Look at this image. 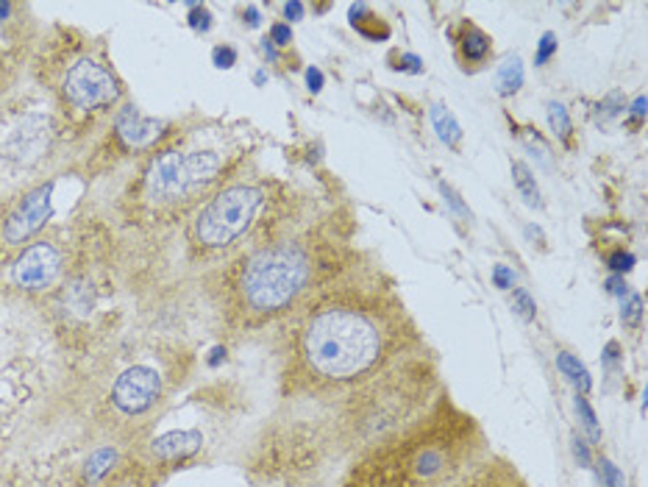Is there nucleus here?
I'll return each mask as SVG.
<instances>
[{
    "mask_svg": "<svg viewBox=\"0 0 648 487\" xmlns=\"http://www.w3.org/2000/svg\"><path fill=\"white\" fill-rule=\"evenodd\" d=\"M396 326L379 309L340 301L320 307L301 335L303 365L326 385L368 379L385 362L398 357Z\"/></svg>",
    "mask_w": 648,
    "mask_h": 487,
    "instance_id": "1",
    "label": "nucleus"
},
{
    "mask_svg": "<svg viewBox=\"0 0 648 487\" xmlns=\"http://www.w3.org/2000/svg\"><path fill=\"white\" fill-rule=\"evenodd\" d=\"M309 262L301 248L270 246L253 254L240 276V292L253 312H279L303 290Z\"/></svg>",
    "mask_w": 648,
    "mask_h": 487,
    "instance_id": "2",
    "label": "nucleus"
},
{
    "mask_svg": "<svg viewBox=\"0 0 648 487\" xmlns=\"http://www.w3.org/2000/svg\"><path fill=\"white\" fill-rule=\"evenodd\" d=\"M259 203H262V190H257V187L237 185L218 192V196L201 209V215H198L196 220L198 240L207 248L229 246L237 237L246 235L253 215H257Z\"/></svg>",
    "mask_w": 648,
    "mask_h": 487,
    "instance_id": "3",
    "label": "nucleus"
},
{
    "mask_svg": "<svg viewBox=\"0 0 648 487\" xmlns=\"http://www.w3.org/2000/svg\"><path fill=\"white\" fill-rule=\"evenodd\" d=\"M64 98L76 109H98L118 101V85L112 76L92 59H81L64 76Z\"/></svg>",
    "mask_w": 648,
    "mask_h": 487,
    "instance_id": "4",
    "label": "nucleus"
},
{
    "mask_svg": "<svg viewBox=\"0 0 648 487\" xmlns=\"http://www.w3.org/2000/svg\"><path fill=\"white\" fill-rule=\"evenodd\" d=\"M53 215V185L31 190L3 220V240L7 246H23L31 235L42 229Z\"/></svg>",
    "mask_w": 648,
    "mask_h": 487,
    "instance_id": "5",
    "label": "nucleus"
},
{
    "mask_svg": "<svg viewBox=\"0 0 648 487\" xmlns=\"http://www.w3.org/2000/svg\"><path fill=\"white\" fill-rule=\"evenodd\" d=\"M159 392H162V379L157 370L148 365H134L118 376L112 387V401L120 413L142 415L157 404Z\"/></svg>",
    "mask_w": 648,
    "mask_h": 487,
    "instance_id": "6",
    "label": "nucleus"
},
{
    "mask_svg": "<svg viewBox=\"0 0 648 487\" xmlns=\"http://www.w3.org/2000/svg\"><path fill=\"white\" fill-rule=\"evenodd\" d=\"M351 487H423V481L412 468V448L401 446L365 465Z\"/></svg>",
    "mask_w": 648,
    "mask_h": 487,
    "instance_id": "7",
    "label": "nucleus"
},
{
    "mask_svg": "<svg viewBox=\"0 0 648 487\" xmlns=\"http://www.w3.org/2000/svg\"><path fill=\"white\" fill-rule=\"evenodd\" d=\"M196 190L187 168V153L165 151L148 170V196L157 201H176Z\"/></svg>",
    "mask_w": 648,
    "mask_h": 487,
    "instance_id": "8",
    "label": "nucleus"
},
{
    "mask_svg": "<svg viewBox=\"0 0 648 487\" xmlns=\"http://www.w3.org/2000/svg\"><path fill=\"white\" fill-rule=\"evenodd\" d=\"M59 265H62V257H59L57 248L51 242H37L14 259L12 279L23 290H42L57 279Z\"/></svg>",
    "mask_w": 648,
    "mask_h": 487,
    "instance_id": "9",
    "label": "nucleus"
},
{
    "mask_svg": "<svg viewBox=\"0 0 648 487\" xmlns=\"http://www.w3.org/2000/svg\"><path fill=\"white\" fill-rule=\"evenodd\" d=\"M440 487H526V481L504 459H485V463H476L473 468H465L462 474H453Z\"/></svg>",
    "mask_w": 648,
    "mask_h": 487,
    "instance_id": "10",
    "label": "nucleus"
},
{
    "mask_svg": "<svg viewBox=\"0 0 648 487\" xmlns=\"http://www.w3.org/2000/svg\"><path fill=\"white\" fill-rule=\"evenodd\" d=\"M118 135L129 148H142L162 135V123H159V120L146 118L140 109L126 107L123 112L118 115Z\"/></svg>",
    "mask_w": 648,
    "mask_h": 487,
    "instance_id": "11",
    "label": "nucleus"
},
{
    "mask_svg": "<svg viewBox=\"0 0 648 487\" xmlns=\"http://www.w3.org/2000/svg\"><path fill=\"white\" fill-rule=\"evenodd\" d=\"M203 435L196 429H176L168 431V435L157 437L151 443V454L157 459H165V463H173V459H185L192 457V454L201 448Z\"/></svg>",
    "mask_w": 648,
    "mask_h": 487,
    "instance_id": "12",
    "label": "nucleus"
},
{
    "mask_svg": "<svg viewBox=\"0 0 648 487\" xmlns=\"http://www.w3.org/2000/svg\"><path fill=\"white\" fill-rule=\"evenodd\" d=\"M187 168H190L192 187H203L218 176L220 170V157L212 151H196L187 153Z\"/></svg>",
    "mask_w": 648,
    "mask_h": 487,
    "instance_id": "13",
    "label": "nucleus"
},
{
    "mask_svg": "<svg viewBox=\"0 0 648 487\" xmlns=\"http://www.w3.org/2000/svg\"><path fill=\"white\" fill-rule=\"evenodd\" d=\"M431 123H435L437 137H440L446 146H457V142L462 140V129H459V123L453 120V115L448 112L446 107H431Z\"/></svg>",
    "mask_w": 648,
    "mask_h": 487,
    "instance_id": "14",
    "label": "nucleus"
},
{
    "mask_svg": "<svg viewBox=\"0 0 648 487\" xmlns=\"http://www.w3.org/2000/svg\"><path fill=\"white\" fill-rule=\"evenodd\" d=\"M114 463H118V451H114V448H98V451L90 457V463H87V470H84L87 481H90V485L101 481L103 476L114 468Z\"/></svg>",
    "mask_w": 648,
    "mask_h": 487,
    "instance_id": "15",
    "label": "nucleus"
},
{
    "mask_svg": "<svg viewBox=\"0 0 648 487\" xmlns=\"http://www.w3.org/2000/svg\"><path fill=\"white\" fill-rule=\"evenodd\" d=\"M520 87H524V64H520L518 57H512L504 62L501 73H498V92L501 96H512Z\"/></svg>",
    "mask_w": 648,
    "mask_h": 487,
    "instance_id": "16",
    "label": "nucleus"
},
{
    "mask_svg": "<svg viewBox=\"0 0 648 487\" xmlns=\"http://www.w3.org/2000/svg\"><path fill=\"white\" fill-rule=\"evenodd\" d=\"M512 176H515V185H518L520 196H524V201L529 203V207H540V190H537V181H535V176H531V170L526 168V165L515 162Z\"/></svg>",
    "mask_w": 648,
    "mask_h": 487,
    "instance_id": "17",
    "label": "nucleus"
},
{
    "mask_svg": "<svg viewBox=\"0 0 648 487\" xmlns=\"http://www.w3.org/2000/svg\"><path fill=\"white\" fill-rule=\"evenodd\" d=\"M557 368L562 370V374L568 376V379L574 381V385L579 387L581 392L590 390V376H587V368L579 362V359L570 357V354H559V357H557Z\"/></svg>",
    "mask_w": 648,
    "mask_h": 487,
    "instance_id": "18",
    "label": "nucleus"
},
{
    "mask_svg": "<svg viewBox=\"0 0 648 487\" xmlns=\"http://www.w3.org/2000/svg\"><path fill=\"white\" fill-rule=\"evenodd\" d=\"M462 53L468 62H481L490 53V40L479 29H468L462 37Z\"/></svg>",
    "mask_w": 648,
    "mask_h": 487,
    "instance_id": "19",
    "label": "nucleus"
},
{
    "mask_svg": "<svg viewBox=\"0 0 648 487\" xmlns=\"http://www.w3.org/2000/svg\"><path fill=\"white\" fill-rule=\"evenodd\" d=\"M548 126H551V131L559 140H568L570 137V118L562 103H548Z\"/></svg>",
    "mask_w": 648,
    "mask_h": 487,
    "instance_id": "20",
    "label": "nucleus"
},
{
    "mask_svg": "<svg viewBox=\"0 0 648 487\" xmlns=\"http://www.w3.org/2000/svg\"><path fill=\"white\" fill-rule=\"evenodd\" d=\"M576 409H579V415H581V424H585V429L590 431V437L592 440H601V429H598V424H596V413L590 409V404L585 401V398H579L576 401Z\"/></svg>",
    "mask_w": 648,
    "mask_h": 487,
    "instance_id": "21",
    "label": "nucleus"
},
{
    "mask_svg": "<svg viewBox=\"0 0 648 487\" xmlns=\"http://www.w3.org/2000/svg\"><path fill=\"white\" fill-rule=\"evenodd\" d=\"M512 309L520 315L524 320H531L535 318V301H531V296L526 290H515L512 292Z\"/></svg>",
    "mask_w": 648,
    "mask_h": 487,
    "instance_id": "22",
    "label": "nucleus"
},
{
    "mask_svg": "<svg viewBox=\"0 0 648 487\" xmlns=\"http://www.w3.org/2000/svg\"><path fill=\"white\" fill-rule=\"evenodd\" d=\"M642 315V298L640 296H629V301L624 304V324L626 326H637L640 324Z\"/></svg>",
    "mask_w": 648,
    "mask_h": 487,
    "instance_id": "23",
    "label": "nucleus"
},
{
    "mask_svg": "<svg viewBox=\"0 0 648 487\" xmlns=\"http://www.w3.org/2000/svg\"><path fill=\"white\" fill-rule=\"evenodd\" d=\"M557 53V37L554 34H542L540 40V48H537V57H535V64H546L548 59Z\"/></svg>",
    "mask_w": 648,
    "mask_h": 487,
    "instance_id": "24",
    "label": "nucleus"
},
{
    "mask_svg": "<svg viewBox=\"0 0 648 487\" xmlns=\"http://www.w3.org/2000/svg\"><path fill=\"white\" fill-rule=\"evenodd\" d=\"M609 268L615 270V276H624L626 270L635 268V257H631V254H626V251L612 254V257H609Z\"/></svg>",
    "mask_w": 648,
    "mask_h": 487,
    "instance_id": "25",
    "label": "nucleus"
},
{
    "mask_svg": "<svg viewBox=\"0 0 648 487\" xmlns=\"http://www.w3.org/2000/svg\"><path fill=\"white\" fill-rule=\"evenodd\" d=\"M190 26L196 31H209V26H212V18H209V12L203 7H192V14H190Z\"/></svg>",
    "mask_w": 648,
    "mask_h": 487,
    "instance_id": "26",
    "label": "nucleus"
},
{
    "mask_svg": "<svg viewBox=\"0 0 648 487\" xmlns=\"http://www.w3.org/2000/svg\"><path fill=\"white\" fill-rule=\"evenodd\" d=\"M492 281H496V287H501V290H509L515 281V274L507 268V265H496V270H492Z\"/></svg>",
    "mask_w": 648,
    "mask_h": 487,
    "instance_id": "27",
    "label": "nucleus"
},
{
    "mask_svg": "<svg viewBox=\"0 0 648 487\" xmlns=\"http://www.w3.org/2000/svg\"><path fill=\"white\" fill-rule=\"evenodd\" d=\"M601 470H604V481H607V487H624V476L618 474V468H615L609 459H601Z\"/></svg>",
    "mask_w": 648,
    "mask_h": 487,
    "instance_id": "28",
    "label": "nucleus"
},
{
    "mask_svg": "<svg viewBox=\"0 0 648 487\" xmlns=\"http://www.w3.org/2000/svg\"><path fill=\"white\" fill-rule=\"evenodd\" d=\"M235 62H237L235 48H215V64H218V68H231Z\"/></svg>",
    "mask_w": 648,
    "mask_h": 487,
    "instance_id": "29",
    "label": "nucleus"
},
{
    "mask_svg": "<svg viewBox=\"0 0 648 487\" xmlns=\"http://www.w3.org/2000/svg\"><path fill=\"white\" fill-rule=\"evenodd\" d=\"M398 70H407V73H423V62H420L418 57H412V53H407V57H401V62H398Z\"/></svg>",
    "mask_w": 648,
    "mask_h": 487,
    "instance_id": "30",
    "label": "nucleus"
},
{
    "mask_svg": "<svg viewBox=\"0 0 648 487\" xmlns=\"http://www.w3.org/2000/svg\"><path fill=\"white\" fill-rule=\"evenodd\" d=\"M290 40H292L290 26H276V29L270 31V42H276V46H287Z\"/></svg>",
    "mask_w": 648,
    "mask_h": 487,
    "instance_id": "31",
    "label": "nucleus"
},
{
    "mask_svg": "<svg viewBox=\"0 0 648 487\" xmlns=\"http://www.w3.org/2000/svg\"><path fill=\"white\" fill-rule=\"evenodd\" d=\"M442 196H446V201H448V203H451V207H453V209H457V212H459V215H468V207H465V203H462V201H459V196H457V192H453V190H451V187H446V185H442Z\"/></svg>",
    "mask_w": 648,
    "mask_h": 487,
    "instance_id": "32",
    "label": "nucleus"
},
{
    "mask_svg": "<svg viewBox=\"0 0 648 487\" xmlns=\"http://www.w3.org/2000/svg\"><path fill=\"white\" fill-rule=\"evenodd\" d=\"M307 85L312 92H320L323 90V73H320L318 68H309L307 70Z\"/></svg>",
    "mask_w": 648,
    "mask_h": 487,
    "instance_id": "33",
    "label": "nucleus"
},
{
    "mask_svg": "<svg viewBox=\"0 0 648 487\" xmlns=\"http://www.w3.org/2000/svg\"><path fill=\"white\" fill-rule=\"evenodd\" d=\"M607 290L612 292V296L624 298L626 296V281H624V276H612V279L607 281Z\"/></svg>",
    "mask_w": 648,
    "mask_h": 487,
    "instance_id": "34",
    "label": "nucleus"
},
{
    "mask_svg": "<svg viewBox=\"0 0 648 487\" xmlns=\"http://www.w3.org/2000/svg\"><path fill=\"white\" fill-rule=\"evenodd\" d=\"M646 109H648L646 96H640L635 103H631V118H635V120H642V118H646Z\"/></svg>",
    "mask_w": 648,
    "mask_h": 487,
    "instance_id": "35",
    "label": "nucleus"
},
{
    "mask_svg": "<svg viewBox=\"0 0 648 487\" xmlns=\"http://www.w3.org/2000/svg\"><path fill=\"white\" fill-rule=\"evenodd\" d=\"M285 18L287 20H301L303 18V7H301V3H287V7H285Z\"/></svg>",
    "mask_w": 648,
    "mask_h": 487,
    "instance_id": "36",
    "label": "nucleus"
},
{
    "mask_svg": "<svg viewBox=\"0 0 648 487\" xmlns=\"http://www.w3.org/2000/svg\"><path fill=\"white\" fill-rule=\"evenodd\" d=\"M574 451H576V457H579V463H581V465H590V451H587V446H585V443H581V440H576Z\"/></svg>",
    "mask_w": 648,
    "mask_h": 487,
    "instance_id": "37",
    "label": "nucleus"
},
{
    "mask_svg": "<svg viewBox=\"0 0 648 487\" xmlns=\"http://www.w3.org/2000/svg\"><path fill=\"white\" fill-rule=\"evenodd\" d=\"M246 18H248V26H251V29H253V26H259V12H257V9H248Z\"/></svg>",
    "mask_w": 648,
    "mask_h": 487,
    "instance_id": "38",
    "label": "nucleus"
},
{
    "mask_svg": "<svg viewBox=\"0 0 648 487\" xmlns=\"http://www.w3.org/2000/svg\"><path fill=\"white\" fill-rule=\"evenodd\" d=\"M7 90V64H3V59H0V92Z\"/></svg>",
    "mask_w": 648,
    "mask_h": 487,
    "instance_id": "39",
    "label": "nucleus"
},
{
    "mask_svg": "<svg viewBox=\"0 0 648 487\" xmlns=\"http://www.w3.org/2000/svg\"><path fill=\"white\" fill-rule=\"evenodd\" d=\"M118 487H137V485H134V481H120Z\"/></svg>",
    "mask_w": 648,
    "mask_h": 487,
    "instance_id": "40",
    "label": "nucleus"
}]
</instances>
